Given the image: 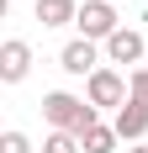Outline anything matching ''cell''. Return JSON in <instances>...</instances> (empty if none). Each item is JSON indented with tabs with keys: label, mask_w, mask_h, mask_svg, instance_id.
I'll use <instances>...</instances> for the list:
<instances>
[{
	"label": "cell",
	"mask_w": 148,
	"mask_h": 153,
	"mask_svg": "<svg viewBox=\"0 0 148 153\" xmlns=\"http://www.w3.org/2000/svg\"><path fill=\"white\" fill-rule=\"evenodd\" d=\"M43 116L53 122V132H74V137H85L90 127H95V106L79 100V95H69V90L43 95Z\"/></svg>",
	"instance_id": "obj_1"
},
{
	"label": "cell",
	"mask_w": 148,
	"mask_h": 153,
	"mask_svg": "<svg viewBox=\"0 0 148 153\" xmlns=\"http://www.w3.org/2000/svg\"><path fill=\"white\" fill-rule=\"evenodd\" d=\"M74 27H79L85 42H111V37L122 32V27H117V5H111V0H85Z\"/></svg>",
	"instance_id": "obj_2"
},
{
	"label": "cell",
	"mask_w": 148,
	"mask_h": 153,
	"mask_svg": "<svg viewBox=\"0 0 148 153\" xmlns=\"http://www.w3.org/2000/svg\"><path fill=\"white\" fill-rule=\"evenodd\" d=\"M85 100L90 106H127V100H132V95H127V79L117 74V69H95V74L85 79Z\"/></svg>",
	"instance_id": "obj_3"
},
{
	"label": "cell",
	"mask_w": 148,
	"mask_h": 153,
	"mask_svg": "<svg viewBox=\"0 0 148 153\" xmlns=\"http://www.w3.org/2000/svg\"><path fill=\"white\" fill-rule=\"evenodd\" d=\"M27 74H32V48L21 42V37H5V42H0V79H5V85H21Z\"/></svg>",
	"instance_id": "obj_4"
},
{
	"label": "cell",
	"mask_w": 148,
	"mask_h": 153,
	"mask_svg": "<svg viewBox=\"0 0 148 153\" xmlns=\"http://www.w3.org/2000/svg\"><path fill=\"white\" fill-rule=\"evenodd\" d=\"M58 69H64V74H95V69H101V53H95V42H85V37H74V42L69 48H64V53H58Z\"/></svg>",
	"instance_id": "obj_5"
},
{
	"label": "cell",
	"mask_w": 148,
	"mask_h": 153,
	"mask_svg": "<svg viewBox=\"0 0 148 153\" xmlns=\"http://www.w3.org/2000/svg\"><path fill=\"white\" fill-rule=\"evenodd\" d=\"M111 127H117V137H122V143H138V137L148 132V106L127 100V106L117 111V122H111Z\"/></svg>",
	"instance_id": "obj_6"
},
{
	"label": "cell",
	"mask_w": 148,
	"mask_h": 153,
	"mask_svg": "<svg viewBox=\"0 0 148 153\" xmlns=\"http://www.w3.org/2000/svg\"><path fill=\"white\" fill-rule=\"evenodd\" d=\"M106 58H111V63H138V58H143V32L122 27L117 37L106 42Z\"/></svg>",
	"instance_id": "obj_7"
},
{
	"label": "cell",
	"mask_w": 148,
	"mask_h": 153,
	"mask_svg": "<svg viewBox=\"0 0 148 153\" xmlns=\"http://www.w3.org/2000/svg\"><path fill=\"white\" fill-rule=\"evenodd\" d=\"M37 21L43 27H74L79 21V5L74 0H37Z\"/></svg>",
	"instance_id": "obj_8"
},
{
	"label": "cell",
	"mask_w": 148,
	"mask_h": 153,
	"mask_svg": "<svg viewBox=\"0 0 148 153\" xmlns=\"http://www.w3.org/2000/svg\"><path fill=\"white\" fill-rule=\"evenodd\" d=\"M79 143H85V153H117V143H122V137H117V127H101V122H95Z\"/></svg>",
	"instance_id": "obj_9"
},
{
	"label": "cell",
	"mask_w": 148,
	"mask_h": 153,
	"mask_svg": "<svg viewBox=\"0 0 148 153\" xmlns=\"http://www.w3.org/2000/svg\"><path fill=\"white\" fill-rule=\"evenodd\" d=\"M43 153H79V137H74V132H48Z\"/></svg>",
	"instance_id": "obj_10"
},
{
	"label": "cell",
	"mask_w": 148,
	"mask_h": 153,
	"mask_svg": "<svg viewBox=\"0 0 148 153\" xmlns=\"http://www.w3.org/2000/svg\"><path fill=\"white\" fill-rule=\"evenodd\" d=\"M127 95H132L138 106H148V69H132L127 74Z\"/></svg>",
	"instance_id": "obj_11"
},
{
	"label": "cell",
	"mask_w": 148,
	"mask_h": 153,
	"mask_svg": "<svg viewBox=\"0 0 148 153\" xmlns=\"http://www.w3.org/2000/svg\"><path fill=\"white\" fill-rule=\"evenodd\" d=\"M0 153H32L27 132H5V137H0Z\"/></svg>",
	"instance_id": "obj_12"
},
{
	"label": "cell",
	"mask_w": 148,
	"mask_h": 153,
	"mask_svg": "<svg viewBox=\"0 0 148 153\" xmlns=\"http://www.w3.org/2000/svg\"><path fill=\"white\" fill-rule=\"evenodd\" d=\"M132 153H148V148H132Z\"/></svg>",
	"instance_id": "obj_13"
}]
</instances>
